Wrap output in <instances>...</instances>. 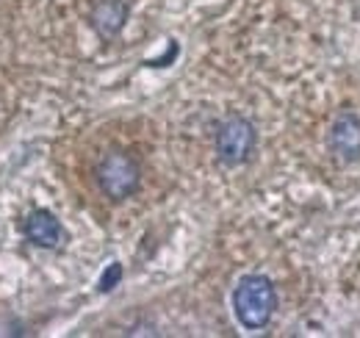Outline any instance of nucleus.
Instances as JSON below:
<instances>
[{"instance_id":"nucleus-1","label":"nucleus","mask_w":360,"mask_h":338,"mask_svg":"<svg viewBox=\"0 0 360 338\" xmlns=\"http://www.w3.org/2000/svg\"><path fill=\"white\" fill-rule=\"evenodd\" d=\"M277 308V292L266 275H244L233 292V311L236 319L247 330L266 327Z\"/></svg>"},{"instance_id":"nucleus-2","label":"nucleus","mask_w":360,"mask_h":338,"mask_svg":"<svg viewBox=\"0 0 360 338\" xmlns=\"http://www.w3.org/2000/svg\"><path fill=\"white\" fill-rule=\"evenodd\" d=\"M97 183H100V189H103L105 197L125 200V197H131L136 189H139L141 169H139L134 156H128L122 150H111L97 164Z\"/></svg>"},{"instance_id":"nucleus-3","label":"nucleus","mask_w":360,"mask_h":338,"mask_svg":"<svg viewBox=\"0 0 360 338\" xmlns=\"http://www.w3.org/2000/svg\"><path fill=\"white\" fill-rule=\"evenodd\" d=\"M255 125L244 117H227L222 125L217 127V156L227 167H238L250 161L255 150Z\"/></svg>"},{"instance_id":"nucleus-4","label":"nucleus","mask_w":360,"mask_h":338,"mask_svg":"<svg viewBox=\"0 0 360 338\" xmlns=\"http://www.w3.org/2000/svg\"><path fill=\"white\" fill-rule=\"evenodd\" d=\"M22 236H25L31 244L42 247V250H56V247L67 239V233H64L58 216L53 211H47V208H37V211H31L25 216V222H22Z\"/></svg>"},{"instance_id":"nucleus-5","label":"nucleus","mask_w":360,"mask_h":338,"mask_svg":"<svg viewBox=\"0 0 360 338\" xmlns=\"http://www.w3.org/2000/svg\"><path fill=\"white\" fill-rule=\"evenodd\" d=\"M330 147L344 161L360 158V117L352 111H344L330 127Z\"/></svg>"},{"instance_id":"nucleus-6","label":"nucleus","mask_w":360,"mask_h":338,"mask_svg":"<svg viewBox=\"0 0 360 338\" xmlns=\"http://www.w3.org/2000/svg\"><path fill=\"white\" fill-rule=\"evenodd\" d=\"M128 14H131V8H128L125 0H100L91 11V28L103 39H114L125 28Z\"/></svg>"},{"instance_id":"nucleus-7","label":"nucleus","mask_w":360,"mask_h":338,"mask_svg":"<svg viewBox=\"0 0 360 338\" xmlns=\"http://www.w3.org/2000/svg\"><path fill=\"white\" fill-rule=\"evenodd\" d=\"M120 280H122V263H111V266L100 275V292H103V294H105V292H111Z\"/></svg>"},{"instance_id":"nucleus-8","label":"nucleus","mask_w":360,"mask_h":338,"mask_svg":"<svg viewBox=\"0 0 360 338\" xmlns=\"http://www.w3.org/2000/svg\"><path fill=\"white\" fill-rule=\"evenodd\" d=\"M175 56H178V42L169 44V53L164 56V58H155V61H147V67H167L169 61H175Z\"/></svg>"}]
</instances>
